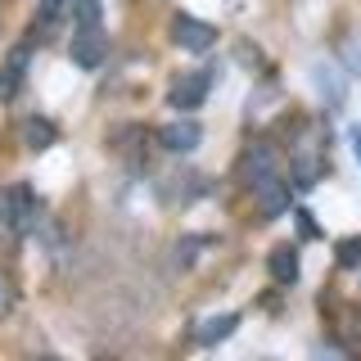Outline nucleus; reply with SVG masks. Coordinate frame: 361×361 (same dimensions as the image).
<instances>
[{
    "mask_svg": "<svg viewBox=\"0 0 361 361\" xmlns=\"http://www.w3.org/2000/svg\"><path fill=\"white\" fill-rule=\"evenodd\" d=\"M235 325H240V316H235V312H221V316H212V321H203L199 330H195V338L212 348V343H221V338H231Z\"/></svg>",
    "mask_w": 361,
    "mask_h": 361,
    "instance_id": "nucleus-12",
    "label": "nucleus"
},
{
    "mask_svg": "<svg viewBox=\"0 0 361 361\" xmlns=\"http://www.w3.org/2000/svg\"><path fill=\"white\" fill-rule=\"evenodd\" d=\"M68 9H73V0H41V9H37V27H54Z\"/></svg>",
    "mask_w": 361,
    "mask_h": 361,
    "instance_id": "nucleus-13",
    "label": "nucleus"
},
{
    "mask_svg": "<svg viewBox=\"0 0 361 361\" xmlns=\"http://www.w3.org/2000/svg\"><path fill=\"white\" fill-rule=\"evenodd\" d=\"M104 54H109V41H104L99 27H82V32H77V41H73V63L77 68L95 73V68L104 63Z\"/></svg>",
    "mask_w": 361,
    "mask_h": 361,
    "instance_id": "nucleus-6",
    "label": "nucleus"
},
{
    "mask_svg": "<svg viewBox=\"0 0 361 361\" xmlns=\"http://www.w3.org/2000/svg\"><path fill=\"white\" fill-rule=\"evenodd\" d=\"M267 271H271V280H276V285H293V280H298V248H293V244L271 248Z\"/></svg>",
    "mask_w": 361,
    "mask_h": 361,
    "instance_id": "nucleus-8",
    "label": "nucleus"
},
{
    "mask_svg": "<svg viewBox=\"0 0 361 361\" xmlns=\"http://www.w3.org/2000/svg\"><path fill=\"white\" fill-rule=\"evenodd\" d=\"M343 330H348V338H361V302L343 307Z\"/></svg>",
    "mask_w": 361,
    "mask_h": 361,
    "instance_id": "nucleus-16",
    "label": "nucleus"
},
{
    "mask_svg": "<svg viewBox=\"0 0 361 361\" xmlns=\"http://www.w3.org/2000/svg\"><path fill=\"white\" fill-rule=\"evenodd\" d=\"M325 361H348V353H330V348H325Z\"/></svg>",
    "mask_w": 361,
    "mask_h": 361,
    "instance_id": "nucleus-22",
    "label": "nucleus"
},
{
    "mask_svg": "<svg viewBox=\"0 0 361 361\" xmlns=\"http://www.w3.org/2000/svg\"><path fill=\"white\" fill-rule=\"evenodd\" d=\"M203 140V127L195 118H180V122H167L163 131H158V145L163 149H172V154H190L195 145Z\"/></svg>",
    "mask_w": 361,
    "mask_h": 361,
    "instance_id": "nucleus-7",
    "label": "nucleus"
},
{
    "mask_svg": "<svg viewBox=\"0 0 361 361\" xmlns=\"http://www.w3.org/2000/svg\"><path fill=\"white\" fill-rule=\"evenodd\" d=\"M208 86H212L208 73H180L176 82L167 86V104L172 109H199L203 99H208Z\"/></svg>",
    "mask_w": 361,
    "mask_h": 361,
    "instance_id": "nucleus-3",
    "label": "nucleus"
},
{
    "mask_svg": "<svg viewBox=\"0 0 361 361\" xmlns=\"http://www.w3.org/2000/svg\"><path fill=\"white\" fill-rule=\"evenodd\" d=\"M27 63H32V41H18L14 50L5 54V63H0V104H5V99H14V90L23 86Z\"/></svg>",
    "mask_w": 361,
    "mask_h": 361,
    "instance_id": "nucleus-5",
    "label": "nucleus"
},
{
    "mask_svg": "<svg viewBox=\"0 0 361 361\" xmlns=\"http://www.w3.org/2000/svg\"><path fill=\"white\" fill-rule=\"evenodd\" d=\"M9 302H14V289H9V280H5V271H0V316L9 312Z\"/></svg>",
    "mask_w": 361,
    "mask_h": 361,
    "instance_id": "nucleus-19",
    "label": "nucleus"
},
{
    "mask_svg": "<svg viewBox=\"0 0 361 361\" xmlns=\"http://www.w3.org/2000/svg\"><path fill=\"white\" fill-rule=\"evenodd\" d=\"M9 231V221H5V190H0V235Z\"/></svg>",
    "mask_w": 361,
    "mask_h": 361,
    "instance_id": "nucleus-20",
    "label": "nucleus"
},
{
    "mask_svg": "<svg viewBox=\"0 0 361 361\" xmlns=\"http://www.w3.org/2000/svg\"><path fill=\"white\" fill-rule=\"evenodd\" d=\"M203 244H212L208 235H195V240H180V244H176V248H180V262H195V257H199L195 248H203Z\"/></svg>",
    "mask_w": 361,
    "mask_h": 361,
    "instance_id": "nucleus-17",
    "label": "nucleus"
},
{
    "mask_svg": "<svg viewBox=\"0 0 361 361\" xmlns=\"http://www.w3.org/2000/svg\"><path fill=\"white\" fill-rule=\"evenodd\" d=\"M321 176H325V158L316 149H298V158H293V180H298L302 190H312Z\"/></svg>",
    "mask_w": 361,
    "mask_h": 361,
    "instance_id": "nucleus-11",
    "label": "nucleus"
},
{
    "mask_svg": "<svg viewBox=\"0 0 361 361\" xmlns=\"http://www.w3.org/2000/svg\"><path fill=\"white\" fill-rule=\"evenodd\" d=\"M59 140V127H54L50 118H23V145H27V149H50V145Z\"/></svg>",
    "mask_w": 361,
    "mask_h": 361,
    "instance_id": "nucleus-10",
    "label": "nucleus"
},
{
    "mask_svg": "<svg viewBox=\"0 0 361 361\" xmlns=\"http://www.w3.org/2000/svg\"><path fill=\"white\" fill-rule=\"evenodd\" d=\"M253 203H257V217H285L289 212V185L280 176H262L253 185Z\"/></svg>",
    "mask_w": 361,
    "mask_h": 361,
    "instance_id": "nucleus-4",
    "label": "nucleus"
},
{
    "mask_svg": "<svg viewBox=\"0 0 361 361\" xmlns=\"http://www.w3.org/2000/svg\"><path fill=\"white\" fill-rule=\"evenodd\" d=\"M262 176H271V149L267 145H248L240 158V180L244 185H257Z\"/></svg>",
    "mask_w": 361,
    "mask_h": 361,
    "instance_id": "nucleus-9",
    "label": "nucleus"
},
{
    "mask_svg": "<svg viewBox=\"0 0 361 361\" xmlns=\"http://www.w3.org/2000/svg\"><path fill=\"white\" fill-rule=\"evenodd\" d=\"M353 154H357V163H361V131H353Z\"/></svg>",
    "mask_w": 361,
    "mask_h": 361,
    "instance_id": "nucleus-21",
    "label": "nucleus"
},
{
    "mask_svg": "<svg viewBox=\"0 0 361 361\" xmlns=\"http://www.w3.org/2000/svg\"><path fill=\"white\" fill-rule=\"evenodd\" d=\"M298 235H302V240H316V235H321V231H316V221H312V212H307V208H298Z\"/></svg>",
    "mask_w": 361,
    "mask_h": 361,
    "instance_id": "nucleus-18",
    "label": "nucleus"
},
{
    "mask_svg": "<svg viewBox=\"0 0 361 361\" xmlns=\"http://www.w3.org/2000/svg\"><path fill=\"white\" fill-rule=\"evenodd\" d=\"M5 221H9L14 235H27L45 221V208H41V199L32 195V185H9L5 190Z\"/></svg>",
    "mask_w": 361,
    "mask_h": 361,
    "instance_id": "nucleus-1",
    "label": "nucleus"
},
{
    "mask_svg": "<svg viewBox=\"0 0 361 361\" xmlns=\"http://www.w3.org/2000/svg\"><path fill=\"white\" fill-rule=\"evenodd\" d=\"M37 361H59V357H37Z\"/></svg>",
    "mask_w": 361,
    "mask_h": 361,
    "instance_id": "nucleus-23",
    "label": "nucleus"
},
{
    "mask_svg": "<svg viewBox=\"0 0 361 361\" xmlns=\"http://www.w3.org/2000/svg\"><path fill=\"white\" fill-rule=\"evenodd\" d=\"M73 18H77V32L99 27V0H73Z\"/></svg>",
    "mask_w": 361,
    "mask_h": 361,
    "instance_id": "nucleus-15",
    "label": "nucleus"
},
{
    "mask_svg": "<svg viewBox=\"0 0 361 361\" xmlns=\"http://www.w3.org/2000/svg\"><path fill=\"white\" fill-rule=\"evenodd\" d=\"M334 257H338V267H361V235L338 240V244H334Z\"/></svg>",
    "mask_w": 361,
    "mask_h": 361,
    "instance_id": "nucleus-14",
    "label": "nucleus"
},
{
    "mask_svg": "<svg viewBox=\"0 0 361 361\" xmlns=\"http://www.w3.org/2000/svg\"><path fill=\"white\" fill-rule=\"evenodd\" d=\"M172 41L180 45V50H190V54H203V50H212V45H217V27H212V23H203V18L176 14L172 18Z\"/></svg>",
    "mask_w": 361,
    "mask_h": 361,
    "instance_id": "nucleus-2",
    "label": "nucleus"
}]
</instances>
